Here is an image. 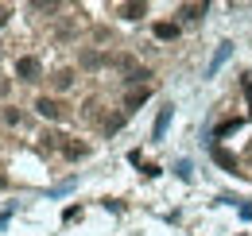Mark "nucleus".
I'll return each instance as SVG.
<instances>
[{"label": "nucleus", "instance_id": "obj_10", "mask_svg": "<svg viewBox=\"0 0 252 236\" xmlns=\"http://www.w3.org/2000/svg\"><path fill=\"white\" fill-rule=\"evenodd\" d=\"M55 140H59L55 132H43V136H39V144H43V148H55Z\"/></svg>", "mask_w": 252, "mask_h": 236}, {"label": "nucleus", "instance_id": "obj_12", "mask_svg": "<svg viewBox=\"0 0 252 236\" xmlns=\"http://www.w3.org/2000/svg\"><path fill=\"white\" fill-rule=\"evenodd\" d=\"M4 24H8V8H0V28H4Z\"/></svg>", "mask_w": 252, "mask_h": 236}, {"label": "nucleus", "instance_id": "obj_1", "mask_svg": "<svg viewBox=\"0 0 252 236\" xmlns=\"http://www.w3.org/2000/svg\"><path fill=\"white\" fill-rule=\"evenodd\" d=\"M39 70H43V66H39V59H32V55H24V59L16 62V74H20L24 82H39Z\"/></svg>", "mask_w": 252, "mask_h": 236}, {"label": "nucleus", "instance_id": "obj_4", "mask_svg": "<svg viewBox=\"0 0 252 236\" xmlns=\"http://www.w3.org/2000/svg\"><path fill=\"white\" fill-rule=\"evenodd\" d=\"M175 35H179V28H175V24H156V39H163V43H171Z\"/></svg>", "mask_w": 252, "mask_h": 236}, {"label": "nucleus", "instance_id": "obj_11", "mask_svg": "<svg viewBox=\"0 0 252 236\" xmlns=\"http://www.w3.org/2000/svg\"><path fill=\"white\" fill-rule=\"evenodd\" d=\"M245 93H249V113H252V78H245Z\"/></svg>", "mask_w": 252, "mask_h": 236}, {"label": "nucleus", "instance_id": "obj_7", "mask_svg": "<svg viewBox=\"0 0 252 236\" xmlns=\"http://www.w3.org/2000/svg\"><path fill=\"white\" fill-rule=\"evenodd\" d=\"M121 12H125V20H140V16L148 12V8H144V4H125Z\"/></svg>", "mask_w": 252, "mask_h": 236}, {"label": "nucleus", "instance_id": "obj_9", "mask_svg": "<svg viewBox=\"0 0 252 236\" xmlns=\"http://www.w3.org/2000/svg\"><path fill=\"white\" fill-rule=\"evenodd\" d=\"M66 155H70V159H82V155H86V144H66Z\"/></svg>", "mask_w": 252, "mask_h": 236}, {"label": "nucleus", "instance_id": "obj_2", "mask_svg": "<svg viewBox=\"0 0 252 236\" xmlns=\"http://www.w3.org/2000/svg\"><path fill=\"white\" fill-rule=\"evenodd\" d=\"M35 109H39V117H43V120H59V113H63V105H59L55 97H39Z\"/></svg>", "mask_w": 252, "mask_h": 236}, {"label": "nucleus", "instance_id": "obj_6", "mask_svg": "<svg viewBox=\"0 0 252 236\" xmlns=\"http://www.w3.org/2000/svg\"><path fill=\"white\" fill-rule=\"evenodd\" d=\"M144 101H148V89H132L128 93V109H140Z\"/></svg>", "mask_w": 252, "mask_h": 236}, {"label": "nucleus", "instance_id": "obj_8", "mask_svg": "<svg viewBox=\"0 0 252 236\" xmlns=\"http://www.w3.org/2000/svg\"><path fill=\"white\" fill-rule=\"evenodd\" d=\"M183 16H187V20H202V16H206V4H187Z\"/></svg>", "mask_w": 252, "mask_h": 236}, {"label": "nucleus", "instance_id": "obj_5", "mask_svg": "<svg viewBox=\"0 0 252 236\" xmlns=\"http://www.w3.org/2000/svg\"><path fill=\"white\" fill-rule=\"evenodd\" d=\"M74 86V70H59L55 74V89H70Z\"/></svg>", "mask_w": 252, "mask_h": 236}, {"label": "nucleus", "instance_id": "obj_3", "mask_svg": "<svg viewBox=\"0 0 252 236\" xmlns=\"http://www.w3.org/2000/svg\"><path fill=\"white\" fill-rule=\"evenodd\" d=\"M214 159H218V163L225 167V171H237V155H229L225 148H218V151H214Z\"/></svg>", "mask_w": 252, "mask_h": 236}]
</instances>
